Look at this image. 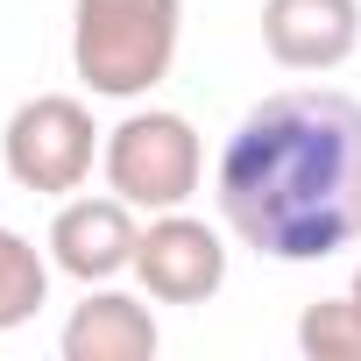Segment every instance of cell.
Masks as SVG:
<instances>
[{
	"label": "cell",
	"instance_id": "3957f363",
	"mask_svg": "<svg viewBox=\"0 0 361 361\" xmlns=\"http://www.w3.org/2000/svg\"><path fill=\"white\" fill-rule=\"evenodd\" d=\"M99 170H106V192H121L135 213H177L206 177V149L185 114L149 106V114H128L121 128H106Z\"/></svg>",
	"mask_w": 361,
	"mask_h": 361
},
{
	"label": "cell",
	"instance_id": "277c9868",
	"mask_svg": "<svg viewBox=\"0 0 361 361\" xmlns=\"http://www.w3.org/2000/svg\"><path fill=\"white\" fill-rule=\"evenodd\" d=\"M99 128H92V106L71 99V92H36L15 106L8 135H0V156H8V177L22 192H43V199H71L85 177H92V156H99Z\"/></svg>",
	"mask_w": 361,
	"mask_h": 361
},
{
	"label": "cell",
	"instance_id": "9c48e42d",
	"mask_svg": "<svg viewBox=\"0 0 361 361\" xmlns=\"http://www.w3.org/2000/svg\"><path fill=\"white\" fill-rule=\"evenodd\" d=\"M50 269H57V262H50L36 241H22L15 227H0V333H15V326H29V319L43 312Z\"/></svg>",
	"mask_w": 361,
	"mask_h": 361
},
{
	"label": "cell",
	"instance_id": "8fae6325",
	"mask_svg": "<svg viewBox=\"0 0 361 361\" xmlns=\"http://www.w3.org/2000/svg\"><path fill=\"white\" fill-rule=\"evenodd\" d=\"M347 298H354V305H361V269H354V283H347Z\"/></svg>",
	"mask_w": 361,
	"mask_h": 361
},
{
	"label": "cell",
	"instance_id": "52a82bcc",
	"mask_svg": "<svg viewBox=\"0 0 361 361\" xmlns=\"http://www.w3.org/2000/svg\"><path fill=\"white\" fill-rule=\"evenodd\" d=\"M361 43V0H262V50L283 71H333Z\"/></svg>",
	"mask_w": 361,
	"mask_h": 361
},
{
	"label": "cell",
	"instance_id": "6da1fadb",
	"mask_svg": "<svg viewBox=\"0 0 361 361\" xmlns=\"http://www.w3.org/2000/svg\"><path fill=\"white\" fill-rule=\"evenodd\" d=\"M220 220L269 262H326L361 241V99L290 85L241 114L213 170Z\"/></svg>",
	"mask_w": 361,
	"mask_h": 361
},
{
	"label": "cell",
	"instance_id": "5b68a950",
	"mask_svg": "<svg viewBox=\"0 0 361 361\" xmlns=\"http://www.w3.org/2000/svg\"><path fill=\"white\" fill-rule=\"evenodd\" d=\"M135 276H142V290L156 305H206L227 283V241L206 220H192L185 206L177 213H149L142 248H135Z\"/></svg>",
	"mask_w": 361,
	"mask_h": 361
},
{
	"label": "cell",
	"instance_id": "ba28073f",
	"mask_svg": "<svg viewBox=\"0 0 361 361\" xmlns=\"http://www.w3.org/2000/svg\"><path fill=\"white\" fill-rule=\"evenodd\" d=\"M156 347H163V333H156L149 305L128 290L85 283V305H71V319H64V361H149Z\"/></svg>",
	"mask_w": 361,
	"mask_h": 361
},
{
	"label": "cell",
	"instance_id": "8992f818",
	"mask_svg": "<svg viewBox=\"0 0 361 361\" xmlns=\"http://www.w3.org/2000/svg\"><path fill=\"white\" fill-rule=\"evenodd\" d=\"M135 248H142V227H135V206L121 192L64 199L50 220V262L78 283H114L121 269H135Z\"/></svg>",
	"mask_w": 361,
	"mask_h": 361
},
{
	"label": "cell",
	"instance_id": "30bf717a",
	"mask_svg": "<svg viewBox=\"0 0 361 361\" xmlns=\"http://www.w3.org/2000/svg\"><path fill=\"white\" fill-rule=\"evenodd\" d=\"M298 347L312 361H361V305L354 298H319L298 312Z\"/></svg>",
	"mask_w": 361,
	"mask_h": 361
},
{
	"label": "cell",
	"instance_id": "7a4b0ae2",
	"mask_svg": "<svg viewBox=\"0 0 361 361\" xmlns=\"http://www.w3.org/2000/svg\"><path fill=\"white\" fill-rule=\"evenodd\" d=\"M185 0H78L71 8V64L99 99H142L170 78Z\"/></svg>",
	"mask_w": 361,
	"mask_h": 361
}]
</instances>
